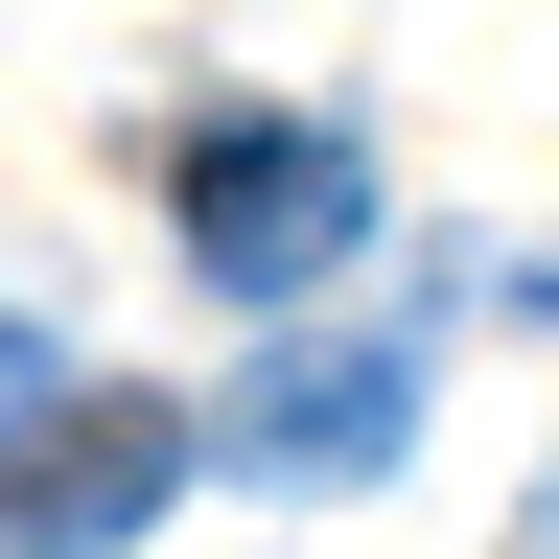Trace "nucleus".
<instances>
[{
	"instance_id": "20e7f679",
	"label": "nucleus",
	"mask_w": 559,
	"mask_h": 559,
	"mask_svg": "<svg viewBox=\"0 0 559 559\" xmlns=\"http://www.w3.org/2000/svg\"><path fill=\"white\" fill-rule=\"evenodd\" d=\"M24 396H47V326H0V419H24Z\"/></svg>"
},
{
	"instance_id": "f257e3e1",
	"label": "nucleus",
	"mask_w": 559,
	"mask_h": 559,
	"mask_svg": "<svg viewBox=\"0 0 559 559\" xmlns=\"http://www.w3.org/2000/svg\"><path fill=\"white\" fill-rule=\"evenodd\" d=\"M164 210H187V280H210V304H304V280L373 234V164H349V117H210Z\"/></svg>"
},
{
	"instance_id": "f03ea898",
	"label": "nucleus",
	"mask_w": 559,
	"mask_h": 559,
	"mask_svg": "<svg viewBox=\"0 0 559 559\" xmlns=\"http://www.w3.org/2000/svg\"><path fill=\"white\" fill-rule=\"evenodd\" d=\"M396 443H419V326H304L187 419V466H257V489H373Z\"/></svg>"
},
{
	"instance_id": "7ed1b4c3",
	"label": "nucleus",
	"mask_w": 559,
	"mask_h": 559,
	"mask_svg": "<svg viewBox=\"0 0 559 559\" xmlns=\"http://www.w3.org/2000/svg\"><path fill=\"white\" fill-rule=\"evenodd\" d=\"M187 489V396H24L0 419V559H117Z\"/></svg>"
}]
</instances>
